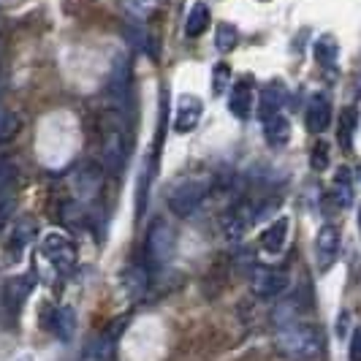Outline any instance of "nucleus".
<instances>
[{
	"label": "nucleus",
	"instance_id": "f257e3e1",
	"mask_svg": "<svg viewBox=\"0 0 361 361\" xmlns=\"http://www.w3.org/2000/svg\"><path fill=\"white\" fill-rule=\"evenodd\" d=\"M277 350L293 361H312L321 356L324 350V337L315 326L299 324V321H290V324L280 326L277 337H274Z\"/></svg>",
	"mask_w": 361,
	"mask_h": 361
},
{
	"label": "nucleus",
	"instance_id": "f03ea898",
	"mask_svg": "<svg viewBox=\"0 0 361 361\" xmlns=\"http://www.w3.org/2000/svg\"><path fill=\"white\" fill-rule=\"evenodd\" d=\"M41 253L60 274H68L76 267V245L71 242V236L60 231H49L41 239Z\"/></svg>",
	"mask_w": 361,
	"mask_h": 361
},
{
	"label": "nucleus",
	"instance_id": "7ed1b4c3",
	"mask_svg": "<svg viewBox=\"0 0 361 361\" xmlns=\"http://www.w3.org/2000/svg\"><path fill=\"white\" fill-rule=\"evenodd\" d=\"M207 199V185L201 180H185L169 193V209L177 217H188L199 209Z\"/></svg>",
	"mask_w": 361,
	"mask_h": 361
},
{
	"label": "nucleus",
	"instance_id": "20e7f679",
	"mask_svg": "<svg viewBox=\"0 0 361 361\" xmlns=\"http://www.w3.org/2000/svg\"><path fill=\"white\" fill-rule=\"evenodd\" d=\"M174 247H177V236L171 231V226L166 220H155L152 228H149V234H147V258L155 267H163V264L171 261Z\"/></svg>",
	"mask_w": 361,
	"mask_h": 361
},
{
	"label": "nucleus",
	"instance_id": "39448f33",
	"mask_svg": "<svg viewBox=\"0 0 361 361\" xmlns=\"http://www.w3.org/2000/svg\"><path fill=\"white\" fill-rule=\"evenodd\" d=\"M288 271L274 269V267H255L253 277H250V290L258 299H277L283 290L288 288Z\"/></svg>",
	"mask_w": 361,
	"mask_h": 361
},
{
	"label": "nucleus",
	"instance_id": "423d86ee",
	"mask_svg": "<svg viewBox=\"0 0 361 361\" xmlns=\"http://www.w3.org/2000/svg\"><path fill=\"white\" fill-rule=\"evenodd\" d=\"M128 85H130V66H128L126 54H117L114 66H111V73H109L106 82V95L111 101V106L123 109L128 101Z\"/></svg>",
	"mask_w": 361,
	"mask_h": 361
},
{
	"label": "nucleus",
	"instance_id": "0eeeda50",
	"mask_svg": "<svg viewBox=\"0 0 361 361\" xmlns=\"http://www.w3.org/2000/svg\"><path fill=\"white\" fill-rule=\"evenodd\" d=\"M255 104V82L253 76H242L234 82V90L228 98V111L234 114L236 120H250Z\"/></svg>",
	"mask_w": 361,
	"mask_h": 361
},
{
	"label": "nucleus",
	"instance_id": "6e6552de",
	"mask_svg": "<svg viewBox=\"0 0 361 361\" xmlns=\"http://www.w3.org/2000/svg\"><path fill=\"white\" fill-rule=\"evenodd\" d=\"M33 290V277L30 274H19V277H11L6 286H3V307L8 310V315L14 318L22 312L27 296Z\"/></svg>",
	"mask_w": 361,
	"mask_h": 361
},
{
	"label": "nucleus",
	"instance_id": "1a4fd4ad",
	"mask_svg": "<svg viewBox=\"0 0 361 361\" xmlns=\"http://www.w3.org/2000/svg\"><path fill=\"white\" fill-rule=\"evenodd\" d=\"M201 114H204L201 98H196V95H180V101H177V117H174V130L177 133H190L201 123Z\"/></svg>",
	"mask_w": 361,
	"mask_h": 361
},
{
	"label": "nucleus",
	"instance_id": "9d476101",
	"mask_svg": "<svg viewBox=\"0 0 361 361\" xmlns=\"http://www.w3.org/2000/svg\"><path fill=\"white\" fill-rule=\"evenodd\" d=\"M315 255H318V267L331 269V264L340 255V231L334 226H324L315 236Z\"/></svg>",
	"mask_w": 361,
	"mask_h": 361
},
{
	"label": "nucleus",
	"instance_id": "9b49d317",
	"mask_svg": "<svg viewBox=\"0 0 361 361\" xmlns=\"http://www.w3.org/2000/svg\"><path fill=\"white\" fill-rule=\"evenodd\" d=\"M305 123H307L310 133H324L326 128L331 126V104L324 92H315L310 98L307 111H305Z\"/></svg>",
	"mask_w": 361,
	"mask_h": 361
},
{
	"label": "nucleus",
	"instance_id": "f8f14e48",
	"mask_svg": "<svg viewBox=\"0 0 361 361\" xmlns=\"http://www.w3.org/2000/svg\"><path fill=\"white\" fill-rule=\"evenodd\" d=\"M288 217H277V220H271L269 226L261 231V247H264V253L269 255H277L283 253V247H286V242H288Z\"/></svg>",
	"mask_w": 361,
	"mask_h": 361
},
{
	"label": "nucleus",
	"instance_id": "ddd939ff",
	"mask_svg": "<svg viewBox=\"0 0 361 361\" xmlns=\"http://www.w3.org/2000/svg\"><path fill=\"white\" fill-rule=\"evenodd\" d=\"M104 166L111 174H120L126 166V136L123 130H111L104 139Z\"/></svg>",
	"mask_w": 361,
	"mask_h": 361
},
{
	"label": "nucleus",
	"instance_id": "4468645a",
	"mask_svg": "<svg viewBox=\"0 0 361 361\" xmlns=\"http://www.w3.org/2000/svg\"><path fill=\"white\" fill-rule=\"evenodd\" d=\"M288 101V90H286V85L283 82H269L261 95H258V117L264 120V117H269V114H277V111H283V104Z\"/></svg>",
	"mask_w": 361,
	"mask_h": 361
},
{
	"label": "nucleus",
	"instance_id": "2eb2a0df",
	"mask_svg": "<svg viewBox=\"0 0 361 361\" xmlns=\"http://www.w3.org/2000/svg\"><path fill=\"white\" fill-rule=\"evenodd\" d=\"M255 215L250 212V207H234L228 215L223 217V228H226V236L228 239H242V236L247 234V228L253 226Z\"/></svg>",
	"mask_w": 361,
	"mask_h": 361
},
{
	"label": "nucleus",
	"instance_id": "dca6fc26",
	"mask_svg": "<svg viewBox=\"0 0 361 361\" xmlns=\"http://www.w3.org/2000/svg\"><path fill=\"white\" fill-rule=\"evenodd\" d=\"M261 123H264V136H267V142H269L271 147H286V145H288L290 123H288V117H286L283 111L264 117Z\"/></svg>",
	"mask_w": 361,
	"mask_h": 361
},
{
	"label": "nucleus",
	"instance_id": "f3484780",
	"mask_svg": "<svg viewBox=\"0 0 361 361\" xmlns=\"http://www.w3.org/2000/svg\"><path fill=\"white\" fill-rule=\"evenodd\" d=\"M33 236H36V220H33V217H19L17 223H14L11 239H8L11 253H22V250L30 245Z\"/></svg>",
	"mask_w": 361,
	"mask_h": 361
},
{
	"label": "nucleus",
	"instance_id": "a211bd4d",
	"mask_svg": "<svg viewBox=\"0 0 361 361\" xmlns=\"http://www.w3.org/2000/svg\"><path fill=\"white\" fill-rule=\"evenodd\" d=\"M312 54H315V63L324 66V68H334L337 66V57H340V44L334 36H321L312 47Z\"/></svg>",
	"mask_w": 361,
	"mask_h": 361
},
{
	"label": "nucleus",
	"instance_id": "6ab92c4d",
	"mask_svg": "<svg viewBox=\"0 0 361 361\" xmlns=\"http://www.w3.org/2000/svg\"><path fill=\"white\" fill-rule=\"evenodd\" d=\"M207 27H209V8H207V3H193L190 14L185 19V36L199 38Z\"/></svg>",
	"mask_w": 361,
	"mask_h": 361
},
{
	"label": "nucleus",
	"instance_id": "aec40b11",
	"mask_svg": "<svg viewBox=\"0 0 361 361\" xmlns=\"http://www.w3.org/2000/svg\"><path fill=\"white\" fill-rule=\"evenodd\" d=\"M52 331L57 334L60 343H68L71 340L73 331H76V312H73V307H57Z\"/></svg>",
	"mask_w": 361,
	"mask_h": 361
},
{
	"label": "nucleus",
	"instance_id": "412c9836",
	"mask_svg": "<svg viewBox=\"0 0 361 361\" xmlns=\"http://www.w3.org/2000/svg\"><path fill=\"white\" fill-rule=\"evenodd\" d=\"M356 120H359V111L353 106H348L340 114V147L343 149H350L353 147V136H356Z\"/></svg>",
	"mask_w": 361,
	"mask_h": 361
},
{
	"label": "nucleus",
	"instance_id": "4be33fe9",
	"mask_svg": "<svg viewBox=\"0 0 361 361\" xmlns=\"http://www.w3.org/2000/svg\"><path fill=\"white\" fill-rule=\"evenodd\" d=\"M236 44H239V30H236L234 25H228V22H220L215 27L217 52H231V49H236Z\"/></svg>",
	"mask_w": 361,
	"mask_h": 361
},
{
	"label": "nucleus",
	"instance_id": "5701e85b",
	"mask_svg": "<svg viewBox=\"0 0 361 361\" xmlns=\"http://www.w3.org/2000/svg\"><path fill=\"white\" fill-rule=\"evenodd\" d=\"M123 3V8H126V14L130 19H147L152 17L155 11H158V6H161V0H120Z\"/></svg>",
	"mask_w": 361,
	"mask_h": 361
},
{
	"label": "nucleus",
	"instance_id": "b1692460",
	"mask_svg": "<svg viewBox=\"0 0 361 361\" xmlns=\"http://www.w3.org/2000/svg\"><path fill=\"white\" fill-rule=\"evenodd\" d=\"M123 288H126L128 296H142L147 288V274L145 269H139V267H130V269L123 271Z\"/></svg>",
	"mask_w": 361,
	"mask_h": 361
},
{
	"label": "nucleus",
	"instance_id": "393cba45",
	"mask_svg": "<svg viewBox=\"0 0 361 361\" xmlns=\"http://www.w3.org/2000/svg\"><path fill=\"white\" fill-rule=\"evenodd\" d=\"M228 82H231V68L226 63H217L215 68H212V92L223 95L226 87H228Z\"/></svg>",
	"mask_w": 361,
	"mask_h": 361
},
{
	"label": "nucleus",
	"instance_id": "a878e982",
	"mask_svg": "<svg viewBox=\"0 0 361 361\" xmlns=\"http://www.w3.org/2000/svg\"><path fill=\"white\" fill-rule=\"evenodd\" d=\"M310 166H312L315 171H324L326 166H329V145H326V142H318V145L312 147V155H310Z\"/></svg>",
	"mask_w": 361,
	"mask_h": 361
},
{
	"label": "nucleus",
	"instance_id": "bb28decb",
	"mask_svg": "<svg viewBox=\"0 0 361 361\" xmlns=\"http://www.w3.org/2000/svg\"><path fill=\"white\" fill-rule=\"evenodd\" d=\"M348 359L350 361H361V326L353 329L350 334V345H348Z\"/></svg>",
	"mask_w": 361,
	"mask_h": 361
},
{
	"label": "nucleus",
	"instance_id": "cd10ccee",
	"mask_svg": "<svg viewBox=\"0 0 361 361\" xmlns=\"http://www.w3.org/2000/svg\"><path fill=\"white\" fill-rule=\"evenodd\" d=\"M11 130H14V117H11V114L6 111V106L0 104V142H3Z\"/></svg>",
	"mask_w": 361,
	"mask_h": 361
},
{
	"label": "nucleus",
	"instance_id": "c85d7f7f",
	"mask_svg": "<svg viewBox=\"0 0 361 361\" xmlns=\"http://www.w3.org/2000/svg\"><path fill=\"white\" fill-rule=\"evenodd\" d=\"M348 321H350V315H348V312H340V326H337V334H340V337H345V326H348Z\"/></svg>",
	"mask_w": 361,
	"mask_h": 361
},
{
	"label": "nucleus",
	"instance_id": "c756f323",
	"mask_svg": "<svg viewBox=\"0 0 361 361\" xmlns=\"http://www.w3.org/2000/svg\"><path fill=\"white\" fill-rule=\"evenodd\" d=\"M14 361H33V356H30V353H25V356H17Z\"/></svg>",
	"mask_w": 361,
	"mask_h": 361
},
{
	"label": "nucleus",
	"instance_id": "7c9ffc66",
	"mask_svg": "<svg viewBox=\"0 0 361 361\" xmlns=\"http://www.w3.org/2000/svg\"><path fill=\"white\" fill-rule=\"evenodd\" d=\"M359 228H361V209H359Z\"/></svg>",
	"mask_w": 361,
	"mask_h": 361
}]
</instances>
